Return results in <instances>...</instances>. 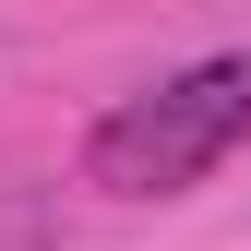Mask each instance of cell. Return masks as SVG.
Here are the masks:
<instances>
[{
    "label": "cell",
    "mask_w": 251,
    "mask_h": 251,
    "mask_svg": "<svg viewBox=\"0 0 251 251\" xmlns=\"http://www.w3.org/2000/svg\"><path fill=\"white\" fill-rule=\"evenodd\" d=\"M239 132H251V48L192 60V72L120 96V108L96 120V144H84V179L120 192V203H168V192H192L203 168H227Z\"/></svg>",
    "instance_id": "1"
}]
</instances>
